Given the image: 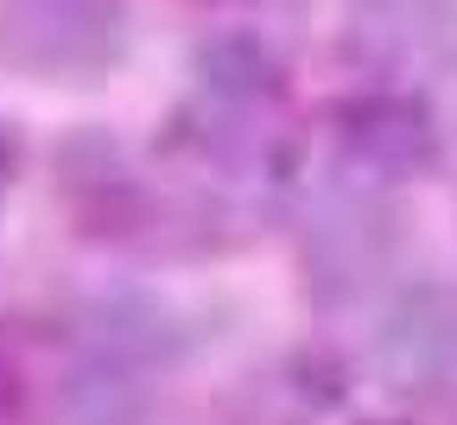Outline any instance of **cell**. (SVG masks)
<instances>
[{"mask_svg": "<svg viewBox=\"0 0 457 425\" xmlns=\"http://www.w3.org/2000/svg\"><path fill=\"white\" fill-rule=\"evenodd\" d=\"M13 185H20V134L0 121V204L13 197Z\"/></svg>", "mask_w": 457, "mask_h": 425, "instance_id": "obj_5", "label": "cell"}, {"mask_svg": "<svg viewBox=\"0 0 457 425\" xmlns=\"http://www.w3.org/2000/svg\"><path fill=\"white\" fill-rule=\"evenodd\" d=\"M362 425H400V419H362Z\"/></svg>", "mask_w": 457, "mask_h": 425, "instance_id": "obj_6", "label": "cell"}, {"mask_svg": "<svg viewBox=\"0 0 457 425\" xmlns=\"http://www.w3.org/2000/svg\"><path fill=\"white\" fill-rule=\"evenodd\" d=\"M330 146H337V171L362 178V185H407L438 165V114L426 96L407 89H369L330 108Z\"/></svg>", "mask_w": 457, "mask_h": 425, "instance_id": "obj_1", "label": "cell"}, {"mask_svg": "<svg viewBox=\"0 0 457 425\" xmlns=\"http://www.w3.org/2000/svg\"><path fill=\"white\" fill-rule=\"evenodd\" d=\"M13 406H20V355H13L7 337H0V425H7Z\"/></svg>", "mask_w": 457, "mask_h": 425, "instance_id": "obj_4", "label": "cell"}, {"mask_svg": "<svg viewBox=\"0 0 457 425\" xmlns=\"http://www.w3.org/2000/svg\"><path fill=\"white\" fill-rule=\"evenodd\" d=\"M375 362L394 388L457 400V286H413L381 318Z\"/></svg>", "mask_w": 457, "mask_h": 425, "instance_id": "obj_3", "label": "cell"}, {"mask_svg": "<svg viewBox=\"0 0 457 425\" xmlns=\"http://www.w3.org/2000/svg\"><path fill=\"white\" fill-rule=\"evenodd\" d=\"M128 45L121 0H0V51L45 77H96Z\"/></svg>", "mask_w": 457, "mask_h": 425, "instance_id": "obj_2", "label": "cell"}]
</instances>
